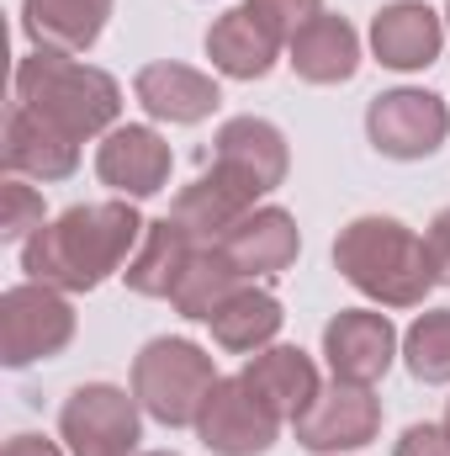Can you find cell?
I'll list each match as a JSON object with an SVG mask.
<instances>
[{
    "mask_svg": "<svg viewBox=\"0 0 450 456\" xmlns=\"http://www.w3.org/2000/svg\"><path fill=\"white\" fill-rule=\"evenodd\" d=\"M143 228L149 224L138 218V208L127 197L69 208L21 244V271L59 292H96L107 276L127 271Z\"/></svg>",
    "mask_w": 450,
    "mask_h": 456,
    "instance_id": "obj_1",
    "label": "cell"
},
{
    "mask_svg": "<svg viewBox=\"0 0 450 456\" xmlns=\"http://www.w3.org/2000/svg\"><path fill=\"white\" fill-rule=\"evenodd\" d=\"M339 276L382 308H419L435 287L430 244L398 218H355L334 239Z\"/></svg>",
    "mask_w": 450,
    "mask_h": 456,
    "instance_id": "obj_2",
    "label": "cell"
},
{
    "mask_svg": "<svg viewBox=\"0 0 450 456\" xmlns=\"http://www.w3.org/2000/svg\"><path fill=\"white\" fill-rule=\"evenodd\" d=\"M16 102L85 143V138L117 127L122 86H117L107 69L80 64L75 53H43V48H32L16 64Z\"/></svg>",
    "mask_w": 450,
    "mask_h": 456,
    "instance_id": "obj_3",
    "label": "cell"
},
{
    "mask_svg": "<svg viewBox=\"0 0 450 456\" xmlns=\"http://www.w3.org/2000/svg\"><path fill=\"white\" fill-rule=\"evenodd\" d=\"M213 387H218V366L191 340H170V335L149 340L133 361V398L143 403V414H154L170 430L197 425Z\"/></svg>",
    "mask_w": 450,
    "mask_h": 456,
    "instance_id": "obj_4",
    "label": "cell"
},
{
    "mask_svg": "<svg viewBox=\"0 0 450 456\" xmlns=\"http://www.w3.org/2000/svg\"><path fill=\"white\" fill-rule=\"evenodd\" d=\"M138 409L143 403L112 382H85L64 398L59 436H64L69 456H138V436H143Z\"/></svg>",
    "mask_w": 450,
    "mask_h": 456,
    "instance_id": "obj_5",
    "label": "cell"
},
{
    "mask_svg": "<svg viewBox=\"0 0 450 456\" xmlns=\"http://www.w3.org/2000/svg\"><path fill=\"white\" fill-rule=\"evenodd\" d=\"M69 340H75V308L59 287L27 281L0 297V361L5 366L48 361Z\"/></svg>",
    "mask_w": 450,
    "mask_h": 456,
    "instance_id": "obj_6",
    "label": "cell"
},
{
    "mask_svg": "<svg viewBox=\"0 0 450 456\" xmlns=\"http://www.w3.org/2000/svg\"><path fill=\"white\" fill-rule=\"evenodd\" d=\"M366 133L376 143V154L387 159H430L450 133V112L440 96L430 91H382L371 107H366Z\"/></svg>",
    "mask_w": 450,
    "mask_h": 456,
    "instance_id": "obj_7",
    "label": "cell"
},
{
    "mask_svg": "<svg viewBox=\"0 0 450 456\" xmlns=\"http://www.w3.org/2000/svg\"><path fill=\"white\" fill-rule=\"evenodd\" d=\"M191 430L213 456H265L281 436V419L244 387V377H218Z\"/></svg>",
    "mask_w": 450,
    "mask_h": 456,
    "instance_id": "obj_8",
    "label": "cell"
},
{
    "mask_svg": "<svg viewBox=\"0 0 450 456\" xmlns=\"http://www.w3.org/2000/svg\"><path fill=\"white\" fill-rule=\"evenodd\" d=\"M292 430H297V446H308V452H318V456L360 452L382 430V398L371 387H360V382H339L334 377V387H324L313 398V409Z\"/></svg>",
    "mask_w": 450,
    "mask_h": 456,
    "instance_id": "obj_9",
    "label": "cell"
},
{
    "mask_svg": "<svg viewBox=\"0 0 450 456\" xmlns=\"http://www.w3.org/2000/svg\"><path fill=\"white\" fill-rule=\"evenodd\" d=\"M265 191L254 186V181H244L238 170H228V165H207L181 197H175V208H170V218L186 228L197 244H218L228 228L238 224V218H249L254 213V202H260Z\"/></svg>",
    "mask_w": 450,
    "mask_h": 456,
    "instance_id": "obj_10",
    "label": "cell"
},
{
    "mask_svg": "<svg viewBox=\"0 0 450 456\" xmlns=\"http://www.w3.org/2000/svg\"><path fill=\"white\" fill-rule=\"evenodd\" d=\"M324 355H329V371L339 382H382L392 355H398V330L387 314H371V308H339L324 330Z\"/></svg>",
    "mask_w": 450,
    "mask_h": 456,
    "instance_id": "obj_11",
    "label": "cell"
},
{
    "mask_svg": "<svg viewBox=\"0 0 450 456\" xmlns=\"http://www.w3.org/2000/svg\"><path fill=\"white\" fill-rule=\"evenodd\" d=\"M170 165H175L170 143H165L154 127H143V122L112 127V133L101 138V149H96V175H101L112 191H122L127 202L159 197L165 181H170Z\"/></svg>",
    "mask_w": 450,
    "mask_h": 456,
    "instance_id": "obj_12",
    "label": "cell"
},
{
    "mask_svg": "<svg viewBox=\"0 0 450 456\" xmlns=\"http://www.w3.org/2000/svg\"><path fill=\"white\" fill-rule=\"evenodd\" d=\"M440 48H446V27H440V11H430L424 0H392L371 21V53L398 75L430 69Z\"/></svg>",
    "mask_w": 450,
    "mask_h": 456,
    "instance_id": "obj_13",
    "label": "cell"
},
{
    "mask_svg": "<svg viewBox=\"0 0 450 456\" xmlns=\"http://www.w3.org/2000/svg\"><path fill=\"white\" fill-rule=\"evenodd\" d=\"M238 377H244V387H249L281 425H297V419L313 409V398L324 393L313 355H302L297 345H270V350H260Z\"/></svg>",
    "mask_w": 450,
    "mask_h": 456,
    "instance_id": "obj_14",
    "label": "cell"
},
{
    "mask_svg": "<svg viewBox=\"0 0 450 456\" xmlns=\"http://www.w3.org/2000/svg\"><path fill=\"white\" fill-rule=\"evenodd\" d=\"M218 249L244 271V281H254V276L292 271L297 265V249H302V233H297V218L286 208H254L249 218H238L218 239Z\"/></svg>",
    "mask_w": 450,
    "mask_h": 456,
    "instance_id": "obj_15",
    "label": "cell"
},
{
    "mask_svg": "<svg viewBox=\"0 0 450 456\" xmlns=\"http://www.w3.org/2000/svg\"><path fill=\"white\" fill-rule=\"evenodd\" d=\"M0 154H5V170L11 175H32V181H64V175H75V165H80V138H69L64 127H53L48 117H37L32 107H11L5 117V143H0Z\"/></svg>",
    "mask_w": 450,
    "mask_h": 456,
    "instance_id": "obj_16",
    "label": "cell"
},
{
    "mask_svg": "<svg viewBox=\"0 0 450 456\" xmlns=\"http://www.w3.org/2000/svg\"><path fill=\"white\" fill-rule=\"evenodd\" d=\"M133 91H138V107L149 117H159V122H202V117L218 112V102H223L213 75H202L191 64H170V59L143 64Z\"/></svg>",
    "mask_w": 450,
    "mask_h": 456,
    "instance_id": "obj_17",
    "label": "cell"
},
{
    "mask_svg": "<svg viewBox=\"0 0 450 456\" xmlns=\"http://www.w3.org/2000/svg\"><path fill=\"white\" fill-rule=\"evenodd\" d=\"M112 16V0H21V32L43 53H85Z\"/></svg>",
    "mask_w": 450,
    "mask_h": 456,
    "instance_id": "obj_18",
    "label": "cell"
},
{
    "mask_svg": "<svg viewBox=\"0 0 450 456\" xmlns=\"http://www.w3.org/2000/svg\"><path fill=\"white\" fill-rule=\"evenodd\" d=\"M286 64L297 69V80L308 86H344L355 69H360V37L344 16H313L292 43H286Z\"/></svg>",
    "mask_w": 450,
    "mask_h": 456,
    "instance_id": "obj_19",
    "label": "cell"
},
{
    "mask_svg": "<svg viewBox=\"0 0 450 456\" xmlns=\"http://www.w3.org/2000/svg\"><path fill=\"white\" fill-rule=\"evenodd\" d=\"M213 159L228 165V170H238L244 181H254L260 191H276L286 181V165H292L281 127H270L265 117H233V122H223Z\"/></svg>",
    "mask_w": 450,
    "mask_h": 456,
    "instance_id": "obj_20",
    "label": "cell"
},
{
    "mask_svg": "<svg viewBox=\"0 0 450 456\" xmlns=\"http://www.w3.org/2000/svg\"><path fill=\"white\" fill-rule=\"evenodd\" d=\"M197 249L202 244L175 218H159V224L143 228V239H138V249H133V260H127L122 276H127V287L138 297H170L181 287V276H186V265H191Z\"/></svg>",
    "mask_w": 450,
    "mask_h": 456,
    "instance_id": "obj_21",
    "label": "cell"
},
{
    "mask_svg": "<svg viewBox=\"0 0 450 456\" xmlns=\"http://www.w3.org/2000/svg\"><path fill=\"white\" fill-rule=\"evenodd\" d=\"M276 53H281V43L254 21L249 5L223 11L213 21V32H207V59H213V69L228 75V80H265L276 69Z\"/></svg>",
    "mask_w": 450,
    "mask_h": 456,
    "instance_id": "obj_22",
    "label": "cell"
},
{
    "mask_svg": "<svg viewBox=\"0 0 450 456\" xmlns=\"http://www.w3.org/2000/svg\"><path fill=\"white\" fill-rule=\"evenodd\" d=\"M281 319H286V314H281V303H276L270 292L238 287L207 324H213V340L223 345V350H233V355H260L265 345L281 335Z\"/></svg>",
    "mask_w": 450,
    "mask_h": 456,
    "instance_id": "obj_23",
    "label": "cell"
},
{
    "mask_svg": "<svg viewBox=\"0 0 450 456\" xmlns=\"http://www.w3.org/2000/svg\"><path fill=\"white\" fill-rule=\"evenodd\" d=\"M244 287V271L228 260L218 244H202L197 255H191V265H186V276H181V287L170 292V303H175V314L181 319H197V324H207L218 308H223L228 297Z\"/></svg>",
    "mask_w": 450,
    "mask_h": 456,
    "instance_id": "obj_24",
    "label": "cell"
},
{
    "mask_svg": "<svg viewBox=\"0 0 450 456\" xmlns=\"http://www.w3.org/2000/svg\"><path fill=\"white\" fill-rule=\"evenodd\" d=\"M403 361L430 387L450 382V308H430L414 319V330L403 335Z\"/></svg>",
    "mask_w": 450,
    "mask_h": 456,
    "instance_id": "obj_25",
    "label": "cell"
},
{
    "mask_svg": "<svg viewBox=\"0 0 450 456\" xmlns=\"http://www.w3.org/2000/svg\"><path fill=\"white\" fill-rule=\"evenodd\" d=\"M43 228V197L21 181V175H11L5 186H0V239H32Z\"/></svg>",
    "mask_w": 450,
    "mask_h": 456,
    "instance_id": "obj_26",
    "label": "cell"
},
{
    "mask_svg": "<svg viewBox=\"0 0 450 456\" xmlns=\"http://www.w3.org/2000/svg\"><path fill=\"white\" fill-rule=\"evenodd\" d=\"M254 11V21L276 37V43H292L313 16H324V0H244Z\"/></svg>",
    "mask_w": 450,
    "mask_h": 456,
    "instance_id": "obj_27",
    "label": "cell"
},
{
    "mask_svg": "<svg viewBox=\"0 0 450 456\" xmlns=\"http://www.w3.org/2000/svg\"><path fill=\"white\" fill-rule=\"evenodd\" d=\"M392 456H450V430L446 425H408Z\"/></svg>",
    "mask_w": 450,
    "mask_h": 456,
    "instance_id": "obj_28",
    "label": "cell"
},
{
    "mask_svg": "<svg viewBox=\"0 0 450 456\" xmlns=\"http://www.w3.org/2000/svg\"><path fill=\"white\" fill-rule=\"evenodd\" d=\"M424 244H430V265H435V281L450 287V208L435 213V224L424 233Z\"/></svg>",
    "mask_w": 450,
    "mask_h": 456,
    "instance_id": "obj_29",
    "label": "cell"
},
{
    "mask_svg": "<svg viewBox=\"0 0 450 456\" xmlns=\"http://www.w3.org/2000/svg\"><path fill=\"white\" fill-rule=\"evenodd\" d=\"M0 456H64V452H59L53 441H43V436H11Z\"/></svg>",
    "mask_w": 450,
    "mask_h": 456,
    "instance_id": "obj_30",
    "label": "cell"
},
{
    "mask_svg": "<svg viewBox=\"0 0 450 456\" xmlns=\"http://www.w3.org/2000/svg\"><path fill=\"white\" fill-rule=\"evenodd\" d=\"M138 456H175V452H138Z\"/></svg>",
    "mask_w": 450,
    "mask_h": 456,
    "instance_id": "obj_31",
    "label": "cell"
},
{
    "mask_svg": "<svg viewBox=\"0 0 450 456\" xmlns=\"http://www.w3.org/2000/svg\"><path fill=\"white\" fill-rule=\"evenodd\" d=\"M446 430H450V403H446Z\"/></svg>",
    "mask_w": 450,
    "mask_h": 456,
    "instance_id": "obj_32",
    "label": "cell"
},
{
    "mask_svg": "<svg viewBox=\"0 0 450 456\" xmlns=\"http://www.w3.org/2000/svg\"><path fill=\"white\" fill-rule=\"evenodd\" d=\"M446 21H450V5H446Z\"/></svg>",
    "mask_w": 450,
    "mask_h": 456,
    "instance_id": "obj_33",
    "label": "cell"
}]
</instances>
